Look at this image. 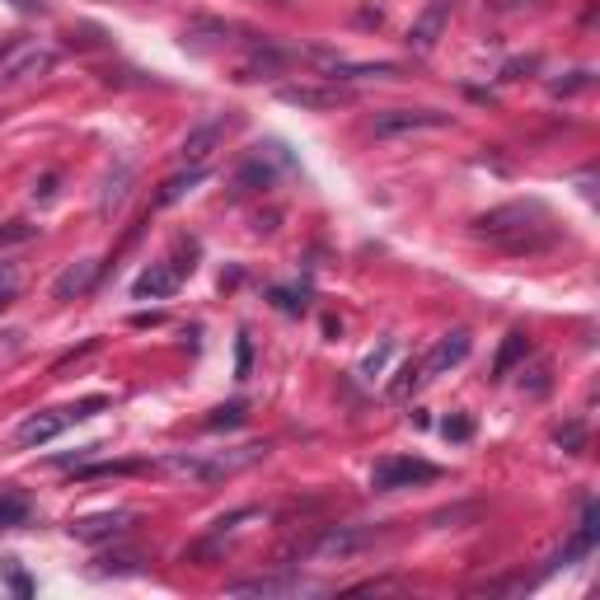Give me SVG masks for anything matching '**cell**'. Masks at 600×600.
Masks as SVG:
<instances>
[{
    "mask_svg": "<svg viewBox=\"0 0 600 600\" xmlns=\"http://www.w3.org/2000/svg\"><path fill=\"white\" fill-rule=\"evenodd\" d=\"M473 235H483L488 244L507 249V254H540L559 240V220L544 202H512L473 220Z\"/></svg>",
    "mask_w": 600,
    "mask_h": 600,
    "instance_id": "obj_1",
    "label": "cell"
},
{
    "mask_svg": "<svg viewBox=\"0 0 600 600\" xmlns=\"http://www.w3.org/2000/svg\"><path fill=\"white\" fill-rule=\"evenodd\" d=\"M104 404H108V399H85V404H75V408H47V413H28L20 428H14V441H20V446H47V441L61 436V432L71 428V422L94 418Z\"/></svg>",
    "mask_w": 600,
    "mask_h": 600,
    "instance_id": "obj_2",
    "label": "cell"
},
{
    "mask_svg": "<svg viewBox=\"0 0 600 600\" xmlns=\"http://www.w3.org/2000/svg\"><path fill=\"white\" fill-rule=\"evenodd\" d=\"M441 479V469L418 460V455H385L381 465L371 469V488L375 493H399V488H413V483H432Z\"/></svg>",
    "mask_w": 600,
    "mask_h": 600,
    "instance_id": "obj_3",
    "label": "cell"
},
{
    "mask_svg": "<svg viewBox=\"0 0 600 600\" xmlns=\"http://www.w3.org/2000/svg\"><path fill=\"white\" fill-rule=\"evenodd\" d=\"M422 128H451V113H441V108H394V113H375L371 122L375 136H399Z\"/></svg>",
    "mask_w": 600,
    "mask_h": 600,
    "instance_id": "obj_4",
    "label": "cell"
},
{
    "mask_svg": "<svg viewBox=\"0 0 600 600\" xmlns=\"http://www.w3.org/2000/svg\"><path fill=\"white\" fill-rule=\"evenodd\" d=\"M469 347H473V338L465 334V328H455V334H446V338H436L432 343V352L418 361V371H422V381H436V375H446L451 367H460V361L469 357Z\"/></svg>",
    "mask_w": 600,
    "mask_h": 600,
    "instance_id": "obj_5",
    "label": "cell"
},
{
    "mask_svg": "<svg viewBox=\"0 0 600 600\" xmlns=\"http://www.w3.org/2000/svg\"><path fill=\"white\" fill-rule=\"evenodd\" d=\"M446 20H451V0H432V5L422 10V20L408 28V47H413V52H432L441 28H446Z\"/></svg>",
    "mask_w": 600,
    "mask_h": 600,
    "instance_id": "obj_6",
    "label": "cell"
},
{
    "mask_svg": "<svg viewBox=\"0 0 600 600\" xmlns=\"http://www.w3.org/2000/svg\"><path fill=\"white\" fill-rule=\"evenodd\" d=\"M226 132H230V122H226V118H212V122H202L197 132H188V136H183V160L202 165V160H207V155L216 151V141L226 136Z\"/></svg>",
    "mask_w": 600,
    "mask_h": 600,
    "instance_id": "obj_7",
    "label": "cell"
},
{
    "mask_svg": "<svg viewBox=\"0 0 600 600\" xmlns=\"http://www.w3.org/2000/svg\"><path fill=\"white\" fill-rule=\"evenodd\" d=\"M596 535H600V507L596 502H587V512H581V526H577V535H573V544L559 554V563L567 567V563H577V559H587L591 549H596Z\"/></svg>",
    "mask_w": 600,
    "mask_h": 600,
    "instance_id": "obj_8",
    "label": "cell"
},
{
    "mask_svg": "<svg viewBox=\"0 0 600 600\" xmlns=\"http://www.w3.org/2000/svg\"><path fill=\"white\" fill-rule=\"evenodd\" d=\"M173 287H179V267H165V263H151L146 273L136 277V287H132V296L136 300H165Z\"/></svg>",
    "mask_w": 600,
    "mask_h": 600,
    "instance_id": "obj_9",
    "label": "cell"
},
{
    "mask_svg": "<svg viewBox=\"0 0 600 600\" xmlns=\"http://www.w3.org/2000/svg\"><path fill=\"white\" fill-rule=\"evenodd\" d=\"M277 94H281L287 104H296V108H320V113H324V108L347 104L343 89H314V85H281Z\"/></svg>",
    "mask_w": 600,
    "mask_h": 600,
    "instance_id": "obj_10",
    "label": "cell"
},
{
    "mask_svg": "<svg viewBox=\"0 0 600 600\" xmlns=\"http://www.w3.org/2000/svg\"><path fill=\"white\" fill-rule=\"evenodd\" d=\"M128 520H136V516H132V512L89 516V520H75L71 535H81V540H108V535H122V530H128Z\"/></svg>",
    "mask_w": 600,
    "mask_h": 600,
    "instance_id": "obj_11",
    "label": "cell"
},
{
    "mask_svg": "<svg viewBox=\"0 0 600 600\" xmlns=\"http://www.w3.org/2000/svg\"><path fill=\"white\" fill-rule=\"evenodd\" d=\"M94 277H99V263H75V267H67V273H61V277H57V287H52V296H57V300L85 296V291L94 287Z\"/></svg>",
    "mask_w": 600,
    "mask_h": 600,
    "instance_id": "obj_12",
    "label": "cell"
},
{
    "mask_svg": "<svg viewBox=\"0 0 600 600\" xmlns=\"http://www.w3.org/2000/svg\"><path fill=\"white\" fill-rule=\"evenodd\" d=\"M34 520V502L24 493H0V535L5 530H24Z\"/></svg>",
    "mask_w": 600,
    "mask_h": 600,
    "instance_id": "obj_13",
    "label": "cell"
},
{
    "mask_svg": "<svg viewBox=\"0 0 600 600\" xmlns=\"http://www.w3.org/2000/svg\"><path fill=\"white\" fill-rule=\"evenodd\" d=\"M530 352V343H526V334H507V347H502V357H497V367H493V381H502V375H507L512 367L520 357Z\"/></svg>",
    "mask_w": 600,
    "mask_h": 600,
    "instance_id": "obj_14",
    "label": "cell"
},
{
    "mask_svg": "<svg viewBox=\"0 0 600 600\" xmlns=\"http://www.w3.org/2000/svg\"><path fill=\"white\" fill-rule=\"evenodd\" d=\"M244 422H249V404L235 399V404H226V408H216V413L207 418V428L220 432V428H244Z\"/></svg>",
    "mask_w": 600,
    "mask_h": 600,
    "instance_id": "obj_15",
    "label": "cell"
},
{
    "mask_svg": "<svg viewBox=\"0 0 600 600\" xmlns=\"http://www.w3.org/2000/svg\"><path fill=\"white\" fill-rule=\"evenodd\" d=\"M202 173H207V169H202V165H193L188 173H179V179H169V183H165V193H160V202H155V207H169V202H179V197L188 193V188H193V183H202Z\"/></svg>",
    "mask_w": 600,
    "mask_h": 600,
    "instance_id": "obj_16",
    "label": "cell"
},
{
    "mask_svg": "<svg viewBox=\"0 0 600 600\" xmlns=\"http://www.w3.org/2000/svg\"><path fill=\"white\" fill-rule=\"evenodd\" d=\"M559 446L567 451V455H581V451H587V422H567V428L559 432Z\"/></svg>",
    "mask_w": 600,
    "mask_h": 600,
    "instance_id": "obj_17",
    "label": "cell"
},
{
    "mask_svg": "<svg viewBox=\"0 0 600 600\" xmlns=\"http://www.w3.org/2000/svg\"><path fill=\"white\" fill-rule=\"evenodd\" d=\"M441 432H446L451 441H469L473 436V422L469 418H446V428H441Z\"/></svg>",
    "mask_w": 600,
    "mask_h": 600,
    "instance_id": "obj_18",
    "label": "cell"
},
{
    "mask_svg": "<svg viewBox=\"0 0 600 600\" xmlns=\"http://www.w3.org/2000/svg\"><path fill=\"white\" fill-rule=\"evenodd\" d=\"M14 296V267H0V305Z\"/></svg>",
    "mask_w": 600,
    "mask_h": 600,
    "instance_id": "obj_19",
    "label": "cell"
},
{
    "mask_svg": "<svg viewBox=\"0 0 600 600\" xmlns=\"http://www.w3.org/2000/svg\"><path fill=\"white\" fill-rule=\"evenodd\" d=\"M520 5H535V0H493V10H502V14H507V10H520Z\"/></svg>",
    "mask_w": 600,
    "mask_h": 600,
    "instance_id": "obj_20",
    "label": "cell"
},
{
    "mask_svg": "<svg viewBox=\"0 0 600 600\" xmlns=\"http://www.w3.org/2000/svg\"><path fill=\"white\" fill-rule=\"evenodd\" d=\"M249 375V338H240V381Z\"/></svg>",
    "mask_w": 600,
    "mask_h": 600,
    "instance_id": "obj_21",
    "label": "cell"
},
{
    "mask_svg": "<svg viewBox=\"0 0 600 600\" xmlns=\"http://www.w3.org/2000/svg\"><path fill=\"white\" fill-rule=\"evenodd\" d=\"M273 5H287V0H273Z\"/></svg>",
    "mask_w": 600,
    "mask_h": 600,
    "instance_id": "obj_22",
    "label": "cell"
}]
</instances>
